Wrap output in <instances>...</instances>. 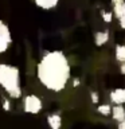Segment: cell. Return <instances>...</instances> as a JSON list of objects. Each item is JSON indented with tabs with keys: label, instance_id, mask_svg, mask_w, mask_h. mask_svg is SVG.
Here are the masks:
<instances>
[{
	"label": "cell",
	"instance_id": "1",
	"mask_svg": "<svg viewBox=\"0 0 125 129\" xmlns=\"http://www.w3.org/2000/svg\"><path fill=\"white\" fill-rule=\"evenodd\" d=\"M36 77L48 90L62 91L70 79V64L66 55L59 50L44 54L36 66Z\"/></svg>",
	"mask_w": 125,
	"mask_h": 129
},
{
	"label": "cell",
	"instance_id": "2",
	"mask_svg": "<svg viewBox=\"0 0 125 129\" xmlns=\"http://www.w3.org/2000/svg\"><path fill=\"white\" fill-rule=\"evenodd\" d=\"M0 86L11 98L22 97L20 87V71L16 66L2 63L0 64Z\"/></svg>",
	"mask_w": 125,
	"mask_h": 129
},
{
	"label": "cell",
	"instance_id": "3",
	"mask_svg": "<svg viewBox=\"0 0 125 129\" xmlns=\"http://www.w3.org/2000/svg\"><path fill=\"white\" fill-rule=\"evenodd\" d=\"M23 109L26 113H30V114H38L40 113L43 108V104H42V100L39 98L38 95L35 94H28L24 97L23 100Z\"/></svg>",
	"mask_w": 125,
	"mask_h": 129
},
{
	"label": "cell",
	"instance_id": "4",
	"mask_svg": "<svg viewBox=\"0 0 125 129\" xmlns=\"http://www.w3.org/2000/svg\"><path fill=\"white\" fill-rule=\"evenodd\" d=\"M11 43H12V36L10 28L3 20H0V54L7 51L8 47L11 46Z\"/></svg>",
	"mask_w": 125,
	"mask_h": 129
},
{
	"label": "cell",
	"instance_id": "5",
	"mask_svg": "<svg viewBox=\"0 0 125 129\" xmlns=\"http://www.w3.org/2000/svg\"><path fill=\"white\" fill-rule=\"evenodd\" d=\"M112 118L116 120L117 122L125 120V108L121 104H116L112 108Z\"/></svg>",
	"mask_w": 125,
	"mask_h": 129
},
{
	"label": "cell",
	"instance_id": "6",
	"mask_svg": "<svg viewBox=\"0 0 125 129\" xmlns=\"http://www.w3.org/2000/svg\"><path fill=\"white\" fill-rule=\"evenodd\" d=\"M110 100H112V102H114V104H121V105H124L125 104V87L122 89H116V90H113L110 93Z\"/></svg>",
	"mask_w": 125,
	"mask_h": 129
},
{
	"label": "cell",
	"instance_id": "7",
	"mask_svg": "<svg viewBox=\"0 0 125 129\" xmlns=\"http://www.w3.org/2000/svg\"><path fill=\"white\" fill-rule=\"evenodd\" d=\"M34 3L39 8L48 11V10H52V8H55L56 6H58L59 0H34Z\"/></svg>",
	"mask_w": 125,
	"mask_h": 129
},
{
	"label": "cell",
	"instance_id": "8",
	"mask_svg": "<svg viewBox=\"0 0 125 129\" xmlns=\"http://www.w3.org/2000/svg\"><path fill=\"white\" fill-rule=\"evenodd\" d=\"M47 124L50 125L52 129H59L62 126V117L56 113H52V114L47 116Z\"/></svg>",
	"mask_w": 125,
	"mask_h": 129
},
{
	"label": "cell",
	"instance_id": "9",
	"mask_svg": "<svg viewBox=\"0 0 125 129\" xmlns=\"http://www.w3.org/2000/svg\"><path fill=\"white\" fill-rule=\"evenodd\" d=\"M113 14L117 19H121L125 16V0H120L117 3H113Z\"/></svg>",
	"mask_w": 125,
	"mask_h": 129
},
{
	"label": "cell",
	"instance_id": "10",
	"mask_svg": "<svg viewBox=\"0 0 125 129\" xmlns=\"http://www.w3.org/2000/svg\"><path fill=\"white\" fill-rule=\"evenodd\" d=\"M94 39H96V44H97V46H104V44L109 40V31L96 32Z\"/></svg>",
	"mask_w": 125,
	"mask_h": 129
},
{
	"label": "cell",
	"instance_id": "11",
	"mask_svg": "<svg viewBox=\"0 0 125 129\" xmlns=\"http://www.w3.org/2000/svg\"><path fill=\"white\" fill-rule=\"evenodd\" d=\"M116 59L118 62H125V44L116 46Z\"/></svg>",
	"mask_w": 125,
	"mask_h": 129
},
{
	"label": "cell",
	"instance_id": "12",
	"mask_svg": "<svg viewBox=\"0 0 125 129\" xmlns=\"http://www.w3.org/2000/svg\"><path fill=\"white\" fill-rule=\"evenodd\" d=\"M112 108L113 106H110V105H108V104H102L97 108V110H98V113H101V114H104V116H109L112 113Z\"/></svg>",
	"mask_w": 125,
	"mask_h": 129
},
{
	"label": "cell",
	"instance_id": "13",
	"mask_svg": "<svg viewBox=\"0 0 125 129\" xmlns=\"http://www.w3.org/2000/svg\"><path fill=\"white\" fill-rule=\"evenodd\" d=\"M101 15H102V18H104V20H105L106 23H110V22H112V16H113V14H112V12L101 11Z\"/></svg>",
	"mask_w": 125,
	"mask_h": 129
},
{
	"label": "cell",
	"instance_id": "14",
	"mask_svg": "<svg viewBox=\"0 0 125 129\" xmlns=\"http://www.w3.org/2000/svg\"><path fill=\"white\" fill-rule=\"evenodd\" d=\"M3 109L4 110H11V104H10V101H8L7 98H3Z\"/></svg>",
	"mask_w": 125,
	"mask_h": 129
},
{
	"label": "cell",
	"instance_id": "15",
	"mask_svg": "<svg viewBox=\"0 0 125 129\" xmlns=\"http://www.w3.org/2000/svg\"><path fill=\"white\" fill-rule=\"evenodd\" d=\"M90 97H91V102H93V104H97V102H98V94H97L96 91H91V93H90Z\"/></svg>",
	"mask_w": 125,
	"mask_h": 129
},
{
	"label": "cell",
	"instance_id": "16",
	"mask_svg": "<svg viewBox=\"0 0 125 129\" xmlns=\"http://www.w3.org/2000/svg\"><path fill=\"white\" fill-rule=\"evenodd\" d=\"M120 71H121V74H122V75H125V62H121Z\"/></svg>",
	"mask_w": 125,
	"mask_h": 129
},
{
	"label": "cell",
	"instance_id": "17",
	"mask_svg": "<svg viewBox=\"0 0 125 129\" xmlns=\"http://www.w3.org/2000/svg\"><path fill=\"white\" fill-rule=\"evenodd\" d=\"M118 22H120V26L125 30V16H122L121 19H118Z\"/></svg>",
	"mask_w": 125,
	"mask_h": 129
},
{
	"label": "cell",
	"instance_id": "18",
	"mask_svg": "<svg viewBox=\"0 0 125 129\" xmlns=\"http://www.w3.org/2000/svg\"><path fill=\"white\" fill-rule=\"evenodd\" d=\"M118 129H125V120H122V121L118 122Z\"/></svg>",
	"mask_w": 125,
	"mask_h": 129
},
{
	"label": "cell",
	"instance_id": "19",
	"mask_svg": "<svg viewBox=\"0 0 125 129\" xmlns=\"http://www.w3.org/2000/svg\"><path fill=\"white\" fill-rule=\"evenodd\" d=\"M78 83H79V81L78 79H74V86H78Z\"/></svg>",
	"mask_w": 125,
	"mask_h": 129
}]
</instances>
